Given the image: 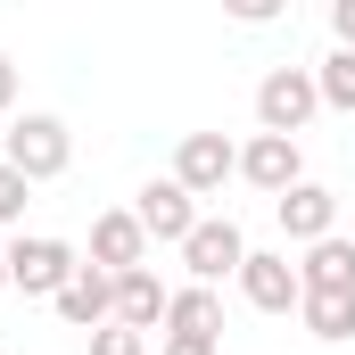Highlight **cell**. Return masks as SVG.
Returning <instances> with one entry per match:
<instances>
[{"instance_id": "cell-1", "label": "cell", "mask_w": 355, "mask_h": 355, "mask_svg": "<svg viewBox=\"0 0 355 355\" xmlns=\"http://www.w3.org/2000/svg\"><path fill=\"white\" fill-rule=\"evenodd\" d=\"M0 166H17L25 182H58L75 166V132H67L58 116H17L8 141H0Z\"/></svg>"}, {"instance_id": "cell-2", "label": "cell", "mask_w": 355, "mask_h": 355, "mask_svg": "<svg viewBox=\"0 0 355 355\" xmlns=\"http://www.w3.org/2000/svg\"><path fill=\"white\" fill-rule=\"evenodd\" d=\"M314 116H322L314 67H272L265 83H257V132H281V141H297Z\"/></svg>"}, {"instance_id": "cell-3", "label": "cell", "mask_w": 355, "mask_h": 355, "mask_svg": "<svg viewBox=\"0 0 355 355\" xmlns=\"http://www.w3.org/2000/svg\"><path fill=\"white\" fill-rule=\"evenodd\" d=\"M75 272H83V257H75L67 240H50V232L8 240V289H25V297H58Z\"/></svg>"}, {"instance_id": "cell-4", "label": "cell", "mask_w": 355, "mask_h": 355, "mask_svg": "<svg viewBox=\"0 0 355 355\" xmlns=\"http://www.w3.org/2000/svg\"><path fill=\"white\" fill-rule=\"evenodd\" d=\"M182 265H190V281H198V289L240 281V265H248V232H240L232 215H198V232L182 240Z\"/></svg>"}, {"instance_id": "cell-5", "label": "cell", "mask_w": 355, "mask_h": 355, "mask_svg": "<svg viewBox=\"0 0 355 355\" xmlns=\"http://www.w3.org/2000/svg\"><path fill=\"white\" fill-rule=\"evenodd\" d=\"M132 223H141L149 240L182 248V240L198 232V198H190V190H182L174 174H166V182H141V198H132Z\"/></svg>"}, {"instance_id": "cell-6", "label": "cell", "mask_w": 355, "mask_h": 355, "mask_svg": "<svg viewBox=\"0 0 355 355\" xmlns=\"http://www.w3.org/2000/svg\"><path fill=\"white\" fill-rule=\"evenodd\" d=\"M232 174H240V149H232L223 132H182V149H174V182L190 190V198H215Z\"/></svg>"}, {"instance_id": "cell-7", "label": "cell", "mask_w": 355, "mask_h": 355, "mask_svg": "<svg viewBox=\"0 0 355 355\" xmlns=\"http://www.w3.org/2000/svg\"><path fill=\"white\" fill-rule=\"evenodd\" d=\"M240 182H248V190H265V198H289V190L306 182V157H297V141H281V132H257V141H240Z\"/></svg>"}, {"instance_id": "cell-8", "label": "cell", "mask_w": 355, "mask_h": 355, "mask_svg": "<svg viewBox=\"0 0 355 355\" xmlns=\"http://www.w3.org/2000/svg\"><path fill=\"white\" fill-rule=\"evenodd\" d=\"M272 223H281V240L314 248V240H331V232H339V190H322V182H297L289 198H272Z\"/></svg>"}, {"instance_id": "cell-9", "label": "cell", "mask_w": 355, "mask_h": 355, "mask_svg": "<svg viewBox=\"0 0 355 355\" xmlns=\"http://www.w3.org/2000/svg\"><path fill=\"white\" fill-rule=\"evenodd\" d=\"M240 297L257 306V314H297V297H306V281L289 257H272V248H248V265H240Z\"/></svg>"}, {"instance_id": "cell-10", "label": "cell", "mask_w": 355, "mask_h": 355, "mask_svg": "<svg viewBox=\"0 0 355 355\" xmlns=\"http://www.w3.org/2000/svg\"><path fill=\"white\" fill-rule=\"evenodd\" d=\"M91 265L107 272V281H116V272H141V265H149V232L132 223V207H107V215L91 223Z\"/></svg>"}, {"instance_id": "cell-11", "label": "cell", "mask_w": 355, "mask_h": 355, "mask_svg": "<svg viewBox=\"0 0 355 355\" xmlns=\"http://www.w3.org/2000/svg\"><path fill=\"white\" fill-rule=\"evenodd\" d=\"M50 306H58V322H75V331H107V322H116V281H107L99 265H83Z\"/></svg>"}, {"instance_id": "cell-12", "label": "cell", "mask_w": 355, "mask_h": 355, "mask_svg": "<svg viewBox=\"0 0 355 355\" xmlns=\"http://www.w3.org/2000/svg\"><path fill=\"white\" fill-rule=\"evenodd\" d=\"M297 281H306V297H355V240H314L306 248V265H297Z\"/></svg>"}, {"instance_id": "cell-13", "label": "cell", "mask_w": 355, "mask_h": 355, "mask_svg": "<svg viewBox=\"0 0 355 355\" xmlns=\"http://www.w3.org/2000/svg\"><path fill=\"white\" fill-rule=\"evenodd\" d=\"M166 306H174V289H166L149 265H141V272H116V322H124V331H157Z\"/></svg>"}, {"instance_id": "cell-14", "label": "cell", "mask_w": 355, "mask_h": 355, "mask_svg": "<svg viewBox=\"0 0 355 355\" xmlns=\"http://www.w3.org/2000/svg\"><path fill=\"white\" fill-rule=\"evenodd\" d=\"M166 331H174V339H223V297L198 289V281H182L174 306H166Z\"/></svg>"}, {"instance_id": "cell-15", "label": "cell", "mask_w": 355, "mask_h": 355, "mask_svg": "<svg viewBox=\"0 0 355 355\" xmlns=\"http://www.w3.org/2000/svg\"><path fill=\"white\" fill-rule=\"evenodd\" d=\"M297 322H306V339L339 347V339H355V297H297Z\"/></svg>"}, {"instance_id": "cell-16", "label": "cell", "mask_w": 355, "mask_h": 355, "mask_svg": "<svg viewBox=\"0 0 355 355\" xmlns=\"http://www.w3.org/2000/svg\"><path fill=\"white\" fill-rule=\"evenodd\" d=\"M314 91H322V107L355 116V50H331V58L314 67Z\"/></svg>"}, {"instance_id": "cell-17", "label": "cell", "mask_w": 355, "mask_h": 355, "mask_svg": "<svg viewBox=\"0 0 355 355\" xmlns=\"http://www.w3.org/2000/svg\"><path fill=\"white\" fill-rule=\"evenodd\" d=\"M25 207H33V182L17 174V166H0V232H8V223H25Z\"/></svg>"}, {"instance_id": "cell-18", "label": "cell", "mask_w": 355, "mask_h": 355, "mask_svg": "<svg viewBox=\"0 0 355 355\" xmlns=\"http://www.w3.org/2000/svg\"><path fill=\"white\" fill-rule=\"evenodd\" d=\"M91 355H149V331H124V322H107V331H91Z\"/></svg>"}, {"instance_id": "cell-19", "label": "cell", "mask_w": 355, "mask_h": 355, "mask_svg": "<svg viewBox=\"0 0 355 355\" xmlns=\"http://www.w3.org/2000/svg\"><path fill=\"white\" fill-rule=\"evenodd\" d=\"M232 17H240V25H272L281 8H272V0H232Z\"/></svg>"}, {"instance_id": "cell-20", "label": "cell", "mask_w": 355, "mask_h": 355, "mask_svg": "<svg viewBox=\"0 0 355 355\" xmlns=\"http://www.w3.org/2000/svg\"><path fill=\"white\" fill-rule=\"evenodd\" d=\"M331 33H339V50H355V0H339V8H331Z\"/></svg>"}, {"instance_id": "cell-21", "label": "cell", "mask_w": 355, "mask_h": 355, "mask_svg": "<svg viewBox=\"0 0 355 355\" xmlns=\"http://www.w3.org/2000/svg\"><path fill=\"white\" fill-rule=\"evenodd\" d=\"M157 355H215V339H174V331H166V347Z\"/></svg>"}, {"instance_id": "cell-22", "label": "cell", "mask_w": 355, "mask_h": 355, "mask_svg": "<svg viewBox=\"0 0 355 355\" xmlns=\"http://www.w3.org/2000/svg\"><path fill=\"white\" fill-rule=\"evenodd\" d=\"M17 107V67H8V50H0V116Z\"/></svg>"}, {"instance_id": "cell-23", "label": "cell", "mask_w": 355, "mask_h": 355, "mask_svg": "<svg viewBox=\"0 0 355 355\" xmlns=\"http://www.w3.org/2000/svg\"><path fill=\"white\" fill-rule=\"evenodd\" d=\"M0 289H8V240H0Z\"/></svg>"}, {"instance_id": "cell-24", "label": "cell", "mask_w": 355, "mask_h": 355, "mask_svg": "<svg viewBox=\"0 0 355 355\" xmlns=\"http://www.w3.org/2000/svg\"><path fill=\"white\" fill-rule=\"evenodd\" d=\"M0 355H8V347H0Z\"/></svg>"}]
</instances>
